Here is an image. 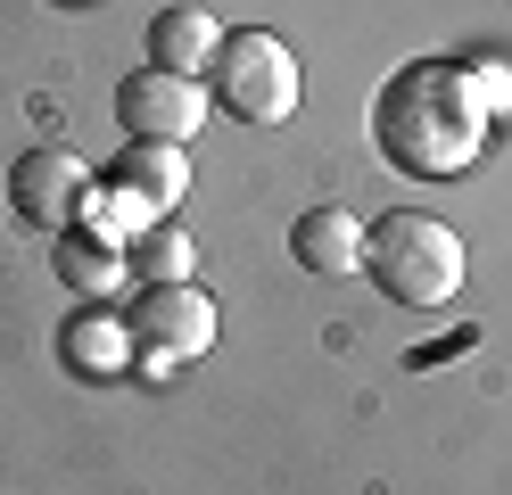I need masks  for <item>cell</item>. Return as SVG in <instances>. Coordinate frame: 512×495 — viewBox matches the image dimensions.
I'll use <instances>...</instances> for the list:
<instances>
[{"mask_svg": "<svg viewBox=\"0 0 512 495\" xmlns=\"http://www.w3.org/2000/svg\"><path fill=\"white\" fill-rule=\"evenodd\" d=\"M207 116H215V99H207L199 75L133 66V75L116 83V124H124V141H174V149H190Z\"/></svg>", "mask_w": 512, "mask_h": 495, "instance_id": "5b68a950", "label": "cell"}, {"mask_svg": "<svg viewBox=\"0 0 512 495\" xmlns=\"http://www.w3.org/2000/svg\"><path fill=\"white\" fill-rule=\"evenodd\" d=\"M58 363H67L75 380H124L133 372V322L108 314V306H83L58 322Z\"/></svg>", "mask_w": 512, "mask_h": 495, "instance_id": "52a82bcc", "label": "cell"}, {"mask_svg": "<svg viewBox=\"0 0 512 495\" xmlns=\"http://www.w3.org/2000/svg\"><path fill=\"white\" fill-rule=\"evenodd\" d=\"M364 273H372V289L389 297V306L438 314V306H455L471 256H463V240H455V223H438V215H422V207H397V215L364 223Z\"/></svg>", "mask_w": 512, "mask_h": 495, "instance_id": "7a4b0ae2", "label": "cell"}, {"mask_svg": "<svg viewBox=\"0 0 512 495\" xmlns=\"http://www.w3.org/2000/svg\"><path fill=\"white\" fill-rule=\"evenodd\" d=\"M50 256H58V281H67L83 306H108V297L124 289V273H133V264H124V248L100 240V231H83V223H75V231H58V248H50Z\"/></svg>", "mask_w": 512, "mask_h": 495, "instance_id": "30bf717a", "label": "cell"}, {"mask_svg": "<svg viewBox=\"0 0 512 495\" xmlns=\"http://www.w3.org/2000/svg\"><path fill=\"white\" fill-rule=\"evenodd\" d=\"M463 75H471V91H479V116L504 124V116H512V66L479 50V58H463Z\"/></svg>", "mask_w": 512, "mask_h": 495, "instance_id": "5bb4252c", "label": "cell"}, {"mask_svg": "<svg viewBox=\"0 0 512 495\" xmlns=\"http://www.w3.org/2000/svg\"><path fill=\"white\" fill-rule=\"evenodd\" d=\"M124 322H133V372L141 380H174L182 363H199L215 347V330H223L215 297L199 281H149L133 306H124Z\"/></svg>", "mask_w": 512, "mask_h": 495, "instance_id": "277c9868", "label": "cell"}, {"mask_svg": "<svg viewBox=\"0 0 512 495\" xmlns=\"http://www.w3.org/2000/svg\"><path fill=\"white\" fill-rule=\"evenodd\" d=\"M108 182H124L133 198H149L157 215H174V198L190 190V149H174V141H124Z\"/></svg>", "mask_w": 512, "mask_h": 495, "instance_id": "8fae6325", "label": "cell"}, {"mask_svg": "<svg viewBox=\"0 0 512 495\" xmlns=\"http://www.w3.org/2000/svg\"><path fill=\"white\" fill-rule=\"evenodd\" d=\"M124 264H133L141 289H149V281H190V273H199V240H190L174 215H157L141 240H124Z\"/></svg>", "mask_w": 512, "mask_h": 495, "instance_id": "7c38bea8", "label": "cell"}, {"mask_svg": "<svg viewBox=\"0 0 512 495\" xmlns=\"http://www.w3.org/2000/svg\"><path fill=\"white\" fill-rule=\"evenodd\" d=\"M215 50H223V25L207 9H190V0L149 17V66H166V75H207Z\"/></svg>", "mask_w": 512, "mask_h": 495, "instance_id": "9c48e42d", "label": "cell"}, {"mask_svg": "<svg viewBox=\"0 0 512 495\" xmlns=\"http://www.w3.org/2000/svg\"><path fill=\"white\" fill-rule=\"evenodd\" d=\"M290 256H298V273H314V281L364 273V215H347V207H306V215L290 223Z\"/></svg>", "mask_w": 512, "mask_h": 495, "instance_id": "ba28073f", "label": "cell"}, {"mask_svg": "<svg viewBox=\"0 0 512 495\" xmlns=\"http://www.w3.org/2000/svg\"><path fill=\"white\" fill-rule=\"evenodd\" d=\"M488 116H479V91L463 75V58H413L397 66L372 99V149L413 182H455L479 165L488 149Z\"/></svg>", "mask_w": 512, "mask_h": 495, "instance_id": "6da1fadb", "label": "cell"}, {"mask_svg": "<svg viewBox=\"0 0 512 495\" xmlns=\"http://www.w3.org/2000/svg\"><path fill=\"white\" fill-rule=\"evenodd\" d=\"M157 223V207H149V198H133V190H124V182H100V190H91V207H83V231H100V240H141V231Z\"/></svg>", "mask_w": 512, "mask_h": 495, "instance_id": "4fadbf2b", "label": "cell"}, {"mask_svg": "<svg viewBox=\"0 0 512 495\" xmlns=\"http://www.w3.org/2000/svg\"><path fill=\"white\" fill-rule=\"evenodd\" d=\"M91 190H100V174H91L75 149H25V157L9 165V207H17V223L50 231V240L83 223Z\"/></svg>", "mask_w": 512, "mask_h": 495, "instance_id": "8992f818", "label": "cell"}, {"mask_svg": "<svg viewBox=\"0 0 512 495\" xmlns=\"http://www.w3.org/2000/svg\"><path fill=\"white\" fill-rule=\"evenodd\" d=\"M67 9H83V0H67Z\"/></svg>", "mask_w": 512, "mask_h": 495, "instance_id": "9a60e30c", "label": "cell"}, {"mask_svg": "<svg viewBox=\"0 0 512 495\" xmlns=\"http://www.w3.org/2000/svg\"><path fill=\"white\" fill-rule=\"evenodd\" d=\"M298 91H306V75H298V50L281 42V33H265V25L223 33V50L207 66V99L223 116H240V124H290L298 116Z\"/></svg>", "mask_w": 512, "mask_h": 495, "instance_id": "3957f363", "label": "cell"}]
</instances>
